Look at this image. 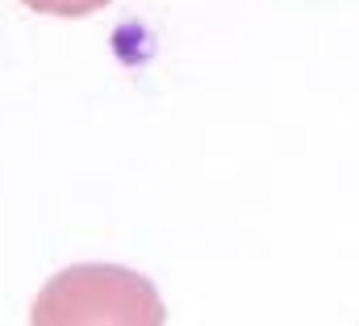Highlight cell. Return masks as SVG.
<instances>
[{"instance_id":"1","label":"cell","mask_w":359,"mask_h":326,"mask_svg":"<svg viewBox=\"0 0 359 326\" xmlns=\"http://www.w3.org/2000/svg\"><path fill=\"white\" fill-rule=\"evenodd\" d=\"M168 318L155 285L117 263H80L59 272L34 301V326H159Z\"/></svg>"},{"instance_id":"2","label":"cell","mask_w":359,"mask_h":326,"mask_svg":"<svg viewBox=\"0 0 359 326\" xmlns=\"http://www.w3.org/2000/svg\"><path fill=\"white\" fill-rule=\"evenodd\" d=\"M21 4L46 17H88V13H100L109 0H21Z\"/></svg>"}]
</instances>
